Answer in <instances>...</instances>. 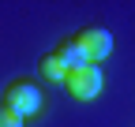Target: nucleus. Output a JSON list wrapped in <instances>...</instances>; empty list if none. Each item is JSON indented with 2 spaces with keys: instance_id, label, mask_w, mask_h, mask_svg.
Listing matches in <instances>:
<instances>
[{
  "instance_id": "1",
  "label": "nucleus",
  "mask_w": 135,
  "mask_h": 127,
  "mask_svg": "<svg viewBox=\"0 0 135 127\" xmlns=\"http://www.w3.org/2000/svg\"><path fill=\"white\" fill-rule=\"evenodd\" d=\"M4 108L15 112L19 120H30L41 112V90L30 82V78H11L4 86Z\"/></svg>"
},
{
  "instance_id": "2",
  "label": "nucleus",
  "mask_w": 135,
  "mask_h": 127,
  "mask_svg": "<svg viewBox=\"0 0 135 127\" xmlns=\"http://www.w3.org/2000/svg\"><path fill=\"white\" fill-rule=\"evenodd\" d=\"M101 67L98 64H83V67H71L64 75V90L71 93L75 101H94L98 93H101Z\"/></svg>"
},
{
  "instance_id": "3",
  "label": "nucleus",
  "mask_w": 135,
  "mask_h": 127,
  "mask_svg": "<svg viewBox=\"0 0 135 127\" xmlns=\"http://www.w3.org/2000/svg\"><path fill=\"white\" fill-rule=\"evenodd\" d=\"M75 41H79V49L90 56V64L105 60V56L113 52V34H109L105 26H83L79 34H75Z\"/></svg>"
},
{
  "instance_id": "4",
  "label": "nucleus",
  "mask_w": 135,
  "mask_h": 127,
  "mask_svg": "<svg viewBox=\"0 0 135 127\" xmlns=\"http://www.w3.org/2000/svg\"><path fill=\"white\" fill-rule=\"evenodd\" d=\"M53 56L64 64L68 71H71V67H83V64H90V56L79 49V41H75V38H64V41L56 45V49H53Z\"/></svg>"
},
{
  "instance_id": "5",
  "label": "nucleus",
  "mask_w": 135,
  "mask_h": 127,
  "mask_svg": "<svg viewBox=\"0 0 135 127\" xmlns=\"http://www.w3.org/2000/svg\"><path fill=\"white\" fill-rule=\"evenodd\" d=\"M38 71H41V78H45V82H60V86H64V75H68V67H64V64H60L53 52H45V56L38 60Z\"/></svg>"
},
{
  "instance_id": "6",
  "label": "nucleus",
  "mask_w": 135,
  "mask_h": 127,
  "mask_svg": "<svg viewBox=\"0 0 135 127\" xmlns=\"http://www.w3.org/2000/svg\"><path fill=\"white\" fill-rule=\"evenodd\" d=\"M0 127H23V120L15 116V112H8L4 105H0Z\"/></svg>"
}]
</instances>
